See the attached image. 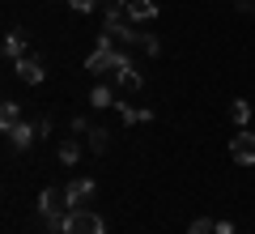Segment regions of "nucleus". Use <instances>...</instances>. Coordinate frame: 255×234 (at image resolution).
<instances>
[{"mask_svg": "<svg viewBox=\"0 0 255 234\" xmlns=\"http://www.w3.org/2000/svg\"><path fill=\"white\" fill-rule=\"evenodd\" d=\"M230 119H234L238 128H247V124H251V102L234 98V102H230Z\"/></svg>", "mask_w": 255, "mask_h": 234, "instance_id": "nucleus-12", "label": "nucleus"}, {"mask_svg": "<svg viewBox=\"0 0 255 234\" xmlns=\"http://www.w3.org/2000/svg\"><path fill=\"white\" fill-rule=\"evenodd\" d=\"M38 213H43V217H68V213H73V209H68V192L43 188V196H38Z\"/></svg>", "mask_w": 255, "mask_h": 234, "instance_id": "nucleus-3", "label": "nucleus"}, {"mask_svg": "<svg viewBox=\"0 0 255 234\" xmlns=\"http://www.w3.org/2000/svg\"><path fill=\"white\" fill-rule=\"evenodd\" d=\"M4 55H9L13 64L26 55V34H21V30H9V38H4Z\"/></svg>", "mask_w": 255, "mask_h": 234, "instance_id": "nucleus-10", "label": "nucleus"}, {"mask_svg": "<svg viewBox=\"0 0 255 234\" xmlns=\"http://www.w3.org/2000/svg\"><path fill=\"white\" fill-rule=\"evenodd\" d=\"M187 234H217V222H209V217H196V222L187 226Z\"/></svg>", "mask_w": 255, "mask_h": 234, "instance_id": "nucleus-17", "label": "nucleus"}, {"mask_svg": "<svg viewBox=\"0 0 255 234\" xmlns=\"http://www.w3.org/2000/svg\"><path fill=\"white\" fill-rule=\"evenodd\" d=\"M64 192H68V209H90V200H94V179H73Z\"/></svg>", "mask_w": 255, "mask_h": 234, "instance_id": "nucleus-6", "label": "nucleus"}, {"mask_svg": "<svg viewBox=\"0 0 255 234\" xmlns=\"http://www.w3.org/2000/svg\"><path fill=\"white\" fill-rule=\"evenodd\" d=\"M77 158H81V145H77V141H60V162H64V166H73Z\"/></svg>", "mask_w": 255, "mask_h": 234, "instance_id": "nucleus-15", "label": "nucleus"}, {"mask_svg": "<svg viewBox=\"0 0 255 234\" xmlns=\"http://www.w3.org/2000/svg\"><path fill=\"white\" fill-rule=\"evenodd\" d=\"M217 234H234V222H217Z\"/></svg>", "mask_w": 255, "mask_h": 234, "instance_id": "nucleus-22", "label": "nucleus"}, {"mask_svg": "<svg viewBox=\"0 0 255 234\" xmlns=\"http://www.w3.org/2000/svg\"><path fill=\"white\" fill-rule=\"evenodd\" d=\"M140 47H145L149 55H162V38H153V34H145V38H140Z\"/></svg>", "mask_w": 255, "mask_h": 234, "instance_id": "nucleus-18", "label": "nucleus"}, {"mask_svg": "<svg viewBox=\"0 0 255 234\" xmlns=\"http://www.w3.org/2000/svg\"><path fill=\"white\" fill-rule=\"evenodd\" d=\"M234 9L238 13H255V0H234Z\"/></svg>", "mask_w": 255, "mask_h": 234, "instance_id": "nucleus-21", "label": "nucleus"}, {"mask_svg": "<svg viewBox=\"0 0 255 234\" xmlns=\"http://www.w3.org/2000/svg\"><path fill=\"white\" fill-rule=\"evenodd\" d=\"M90 102H94V107H115V94H111L107 85H94V94H90Z\"/></svg>", "mask_w": 255, "mask_h": 234, "instance_id": "nucleus-16", "label": "nucleus"}, {"mask_svg": "<svg viewBox=\"0 0 255 234\" xmlns=\"http://www.w3.org/2000/svg\"><path fill=\"white\" fill-rule=\"evenodd\" d=\"M128 64H132V60H128L124 51H115V38L102 30V34H98V47H94L90 60H85V68H90L94 77H115V72L128 68Z\"/></svg>", "mask_w": 255, "mask_h": 234, "instance_id": "nucleus-1", "label": "nucleus"}, {"mask_svg": "<svg viewBox=\"0 0 255 234\" xmlns=\"http://www.w3.org/2000/svg\"><path fill=\"white\" fill-rule=\"evenodd\" d=\"M128 17H132V21H153L157 17V4H153V0H128Z\"/></svg>", "mask_w": 255, "mask_h": 234, "instance_id": "nucleus-9", "label": "nucleus"}, {"mask_svg": "<svg viewBox=\"0 0 255 234\" xmlns=\"http://www.w3.org/2000/svg\"><path fill=\"white\" fill-rule=\"evenodd\" d=\"M68 4H73V9H77V13H90V9H94V4H102V0H68Z\"/></svg>", "mask_w": 255, "mask_h": 234, "instance_id": "nucleus-19", "label": "nucleus"}, {"mask_svg": "<svg viewBox=\"0 0 255 234\" xmlns=\"http://www.w3.org/2000/svg\"><path fill=\"white\" fill-rule=\"evenodd\" d=\"M17 77H21V81H26V85H43V77H47V68H43V60H38V55H21V60H17Z\"/></svg>", "mask_w": 255, "mask_h": 234, "instance_id": "nucleus-5", "label": "nucleus"}, {"mask_svg": "<svg viewBox=\"0 0 255 234\" xmlns=\"http://www.w3.org/2000/svg\"><path fill=\"white\" fill-rule=\"evenodd\" d=\"M4 136L13 141V149H30V145L38 141V128H34V124H17V128H9Z\"/></svg>", "mask_w": 255, "mask_h": 234, "instance_id": "nucleus-7", "label": "nucleus"}, {"mask_svg": "<svg viewBox=\"0 0 255 234\" xmlns=\"http://www.w3.org/2000/svg\"><path fill=\"white\" fill-rule=\"evenodd\" d=\"M17 124H21V111H17V102H4V107H0V128L9 132V128H17Z\"/></svg>", "mask_w": 255, "mask_h": 234, "instance_id": "nucleus-13", "label": "nucleus"}, {"mask_svg": "<svg viewBox=\"0 0 255 234\" xmlns=\"http://www.w3.org/2000/svg\"><path fill=\"white\" fill-rule=\"evenodd\" d=\"M115 85H119L124 94H136L140 85H145V77L136 72V64H128V68H119V72H115Z\"/></svg>", "mask_w": 255, "mask_h": 234, "instance_id": "nucleus-8", "label": "nucleus"}, {"mask_svg": "<svg viewBox=\"0 0 255 234\" xmlns=\"http://www.w3.org/2000/svg\"><path fill=\"white\" fill-rule=\"evenodd\" d=\"M107 141H111V132H107V128H90V136H85V145H90L94 153H102V149H107Z\"/></svg>", "mask_w": 255, "mask_h": 234, "instance_id": "nucleus-14", "label": "nucleus"}, {"mask_svg": "<svg viewBox=\"0 0 255 234\" xmlns=\"http://www.w3.org/2000/svg\"><path fill=\"white\" fill-rule=\"evenodd\" d=\"M73 132H77V136H90V119L77 115V119H73Z\"/></svg>", "mask_w": 255, "mask_h": 234, "instance_id": "nucleus-20", "label": "nucleus"}, {"mask_svg": "<svg viewBox=\"0 0 255 234\" xmlns=\"http://www.w3.org/2000/svg\"><path fill=\"white\" fill-rule=\"evenodd\" d=\"M64 234H107V226L94 209H73L68 222H64Z\"/></svg>", "mask_w": 255, "mask_h": 234, "instance_id": "nucleus-2", "label": "nucleus"}, {"mask_svg": "<svg viewBox=\"0 0 255 234\" xmlns=\"http://www.w3.org/2000/svg\"><path fill=\"white\" fill-rule=\"evenodd\" d=\"M119 115H124V124H149V119H153V111H145V107H128V102H119Z\"/></svg>", "mask_w": 255, "mask_h": 234, "instance_id": "nucleus-11", "label": "nucleus"}, {"mask_svg": "<svg viewBox=\"0 0 255 234\" xmlns=\"http://www.w3.org/2000/svg\"><path fill=\"white\" fill-rule=\"evenodd\" d=\"M124 4H128V0H124Z\"/></svg>", "mask_w": 255, "mask_h": 234, "instance_id": "nucleus-23", "label": "nucleus"}, {"mask_svg": "<svg viewBox=\"0 0 255 234\" xmlns=\"http://www.w3.org/2000/svg\"><path fill=\"white\" fill-rule=\"evenodd\" d=\"M230 158H234L238 166H251L255 162V132H238V136H230Z\"/></svg>", "mask_w": 255, "mask_h": 234, "instance_id": "nucleus-4", "label": "nucleus"}]
</instances>
